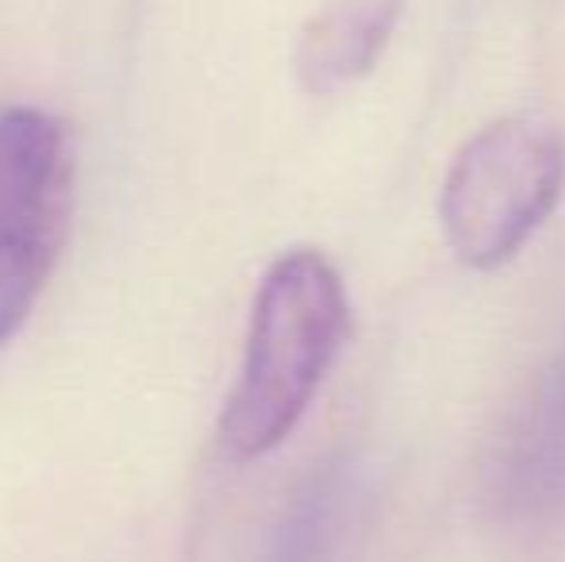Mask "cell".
I'll use <instances>...</instances> for the list:
<instances>
[{"label": "cell", "instance_id": "cell-5", "mask_svg": "<svg viewBox=\"0 0 565 562\" xmlns=\"http://www.w3.org/2000/svg\"><path fill=\"white\" fill-rule=\"evenodd\" d=\"M396 20H401V0H331L300 31V85L328 97L365 77L393 39Z\"/></svg>", "mask_w": 565, "mask_h": 562}, {"label": "cell", "instance_id": "cell-4", "mask_svg": "<svg viewBox=\"0 0 565 562\" xmlns=\"http://www.w3.org/2000/svg\"><path fill=\"white\" fill-rule=\"evenodd\" d=\"M489 505L515 528L565 517V343L500 432L489 463Z\"/></svg>", "mask_w": 565, "mask_h": 562}, {"label": "cell", "instance_id": "cell-6", "mask_svg": "<svg viewBox=\"0 0 565 562\" xmlns=\"http://www.w3.org/2000/svg\"><path fill=\"white\" fill-rule=\"evenodd\" d=\"M350 509L347 463H323L297 489L266 562H328Z\"/></svg>", "mask_w": 565, "mask_h": 562}, {"label": "cell", "instance_id": "cell-1", "mask_svg": "<svg viewBox=\"0 0 565 562\" xmlns=\"http://www.w3.org/2000/svg\"><path fill=\"white\" fill-rule=\"evenodd\" d=\"M347 331V285L320 251L297 247L269 266L254 293L243 367L220 416V447L231 463H254L289 439Z\"/></svg>", "mask_w": 565, "mask_h": 562}, {"label": "cell", "instance_id": "cell-3", "mask_svg": "<svg viewBox=\"0 0 565 562\" xmlns=\"http://www.w3.org/2000/svg\"><path fill=\"white\" fill-rule=\"evenodd\" d=\"M77 155L66 120L0 108V347L28 324L70 235Z\"/></svg>", "mask_w": 565, "mask_h": 562}, {"label": "cell", "instance_id": "cell-2", "mask_svg": "<svg viewBox=\"0 0 565 562\" xmlns=\"http://www.w3.org/2000/svg\"><path fill=\"white\" fill-rule=\"evenodd\" d=\"M565 189V136L539 116H500L454 155L439 193L450 251L473 271L512 263Z\"/></svg>", "mask_w": 565, "mask_h": 562}]
</instances>
